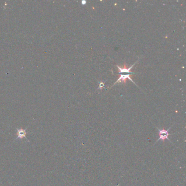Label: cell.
Here are the masks:
<instances>
[{
    "instance_id": "1",
    "label": "cell",
    "mask_w": 186,
    "mask_h": 186,
    "mask_svg": "<svg viewBox=\"0 0 186 186\" xmlns=\"http://www.w3.org/2000/svg\"><path fill=\"white\" fill-rule=\"evenodd\" d=\"M171 127H172V126L170 127L168 129H167V130H165L164 129H160L158 128V133H159V139H158L157 142H158L160 140H164L165 139H168V140H169V141L171 142L170 140L169 139V136L171 134L169 133V131L170 130Z\"/></svg>"
},
{
    "instance_id": "2",
    "label": "cell",
    "mask_w": 186,
    "mask_h": 186,
    "mask_svg": "<svg viewBox=\"0 0 186 186\" xmlns=\"http://www.w3.org/2000/svg\"><path fill=\"white\" fill-rule=\"evenodd\" d=\"M132 75V74H120V77L118 78V80L116 81L115 82L114 84L113 85L111 86V87L114 86L116 84H117L118 82H123V84H126V81L127 79H129L131 81L134 83V84H136L134 82V81L132 80L131 78V76Z\"/></svg>"
},
{
    "instance_id": "3",
    "label": "cell",
    "mask_w": 186,
    "mask_h": 186,
    "mask_svg": "<svg viewBox=\"0 0 186 186\" xmlns=\"http://www.w3.org/2000/svg\"><path fill=\"white\" fill-rule=\"evenodd\" d=\"M137 62H138V61L136 62L135 63H134V64L131 67H129V68H127V67H126V62H124V66H123V68H121V67L118 66V65H116V66L118 68V73L119 74L125 73H126L129 74H134V72H132V68L134 66Z\"/></svg>"
},
{
    "instance_id": "4",
    "label": "cell",
    "mask_w": 186,
    "mask_h": 186,
    "mask_svg": "<svg viewBox=\"0 0 186 186\" xmlns=\"http://www.w3.org/2000/svg\"><path fill=\"white\" fill-rule=\"evenodd\" d=\"M105 86V84L104 82H100V84H99V89H102L103 88V87Z\"/></svg>"
}]
</instances>
